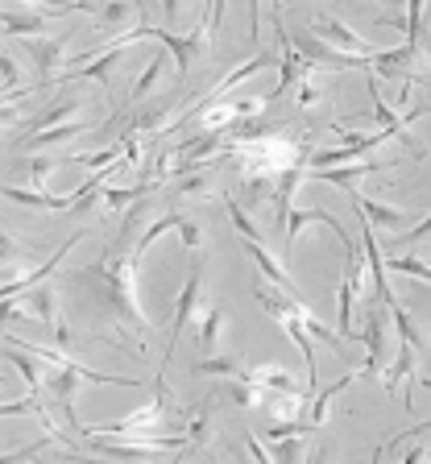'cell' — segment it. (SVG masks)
<instances>
[{
    "label": "cell",
    "mask_w": 431,
    "mask_h": 464,
    "mask_svg": "<svg viewBox=\"0 0 431 464\" xmlns=\"http://www.w3.org/2000/svg\"><path fill=\"white\" fill-rule=\"evenodd\" d=\"M142 232H145L142 208H133V212L125 216V224H121V232H116L113 249H108L96 266H87V270H79L75 278H71L108 319L129 324L137 340L150 336V319H145L142 303H137V270H142V261H137V241H142Z\"/></svg>",
    "instance_id": "1"
},
{
    "label": "cell",
    "mask_w": 431,
    "mask_h": 464,
    "mask_svg": "<svg viewBox=\"0 0 431 464\" xmlns=\"http://www.w3.org/2000/svg\"><path fill=\"white\" fill-rule=\"evenodd\" d=\"M92 448H96L104 460L116 464H150L153 456L162 452H182L187 435H162V440H125V435H92Z\"/></svg>",
    "instance_id": "2"
},
{
    "label": "cell",
    "mask_w": 431,
    "mask_h": 464,
    "mask_svg": "<svg viewBox=\"0 0 431 464\" xmlns=\"http://www.w3.org/2000/svg\"><path fill=\"white\" fill-rule=\"evenodd\" d=\"M311 29H316L319 42H328V46L340 50V54H348V58H374L369 42H365L353 25H345L336 13H316V17H311Z\"/></svg>",
    "instance_id": "3"
},
{
    "label": "cell",
    "mask_w": 431,
    "mask_h": 464,
    "mask_svg": "<svg viewBox=\"0 0 431 464\" xmlns=\"http://www.w3.org/2000/svg\"><path fill=\"white\" fill-rule=\"evenodd\" d=\"M200 290H203V261L195 257V266H191V274H187V282H182V290H179V299H174V319H171V340H166V357H162V365L171 361V353H174V340L182 336V328L191 324V315H195V307H200Z\"/></svg>",
    "instance_id": "4"
},
{
    "label": "cell",
    "mask_w": 431,
    "mask_h": 464,
    "mask_svg": "<svg viewBox=\"0 0 431 464\" xmlns=\"http://www.w3.org/2000/svg\"><path fill=\"white\" fill-rule=\"evenodd\" d=\"M25 54L34 58V67L42 75V87H50L58 79V67H67V34H54V38H25L21 42Z\"/></svg>",
    "instance_id": "5"
},
{
    "label": "cell",
    "mask_w": 431,
    "mask_h": 464,
    "mask_svg": "<svg viewBox=\"0 0 431 464\" xmlns=\"http://www.w3.org/2000/svg\"><path fill=\"white\" fill-rule=\"evenodd\" d=\"M423 54V42L419 46H411V42H403V46L394 50H374V58H369V71L382 79H403V83H411L415 75V58Z\"/></svg>",
    "instance_id": "6"
},
{
    "label": "cell",
    "mask_w": 431,
    "mask_h": 464,
    "mask_svg": "<svg viewBox=\"0 0 431 464\" xmlns=\"http://www.w3.org/2000/svg\"><path fill=\"white\" fill-rule=\"evenodd\" d=\"M307 224H328V228H332L336 237H340L345 253H348V249H357V241L348 237L345 228H340V220H336L332 212H319V208H311V212H307V208H295V212H290V224H287V257H290V249H295V241H299V232H303Z\"/></svg>",
    "instance_id": "7"
},
{
    "label": "cell",
    "mask_w": 431,
    "mask_h": 464,
    "mask_svg": "<svg viewBox=\"0 0 431 464\" xmlns=\"http://www.w3.org/2000/svg\"><path fill=\"white\" fill-rule=\"evenodd\" d=\"M5 199L17 203V208H34V212H75L79 208V191L42 195V191H25V187H5Z\"/></svg>",
    "instance_id": "8"
},
{
    "label": "cell",
    "mask_w": 431,
    "mask_h": 464,
    "mask_svg": "<svg viewBox=\"0 0 431 464\" xmlns=\"http://www.w3.org/2000/svg\"><path fill=\"white\" fill-rule=\"evenodd\" d=\"M79 237H83V232H71L67 241H63V245H58V249H54V257H50L46 266H38V270L21 274L17 282H5V299L13 303V299H21V295H29V290H34V286H42V282H46L50 274H54V266H58V261H63V257H67V253H71V245H75Z\"/></svg>",
    "instance_id": "9"
},
{
    "label": "cell",
    "mask_w": 431,
    "mask_h": 464,
    "mask_svg": "<svg viewBox=\"0 0 431 464\" xmlns=\"http://www.w3.org/2000/svg\"><path fill=\"white\" fill-rule=\"evenodd\" d=\"M245 253H250V261H253V266H258V274H261V278H266V282H274V286H279V290H287L290 299H299V303H303V295H299L295 278H290V274L282 270L279 261H274V253H269L266 245H261V241H245Z\"/></svg>",
    "instance_id": "10"
},
{
    "label": "cell",
    "mask_w": 431,
    "mask_h": 464,
    "mask_svg": "<svg viewBox=\"0 0 431 464\" xmlns=\"http://www.w3.org/2000/svg\"><path fill=\"white\" fill-rule=\"evenodd\" d=\"M253 299H258L261 307L269 311V315L279 319V324H282V319H290V315H303V311H307V303L290 299L287 290H279V286H274V282H266V278H261V274H258V278H253Z\"/></svg>",
    "instance_id": "11"
},
{
    "label": "cell",
    "mask_w": 431,
    "mask_h": 464,
    "mask_svg": "<svg viewBox=\"0 0 431 464\" xmlns=\"http://www.w3.org/2000/svg\"><path fill=\"white\" fill-rule=\"evenodd\" d=\"M357 340L369 348L361 377H377L382 373V348H386V315L382 311H369V315H365V332H357Z\"/></svg>",
    "instance_id": "12"
},
{
    "label": "cell",
    "mask_w": 431,
    "mask_h": 464,
    "mask_svg": "<svg viewBox=\"0 0 431 464\" xmlns=\"http://www.w3.org/2000/svg\"><path fill=\"white\" fill-rule=\"evenodd\" d=\"M348 203L357 208V216H365V220L374 224V232L377 228H403V224H407L403 208H390V203L369 199V195H361V191H348Z\"/></svg>",
    "instance_id": "13"
},
{
    "label": "cell",
    "mask_w": 431,
    "mask_h": 464,
    "mask_svg": "<svg viewBox=\"0 0 431 464\" xmlns=\"http://www.w3.org/2000/svg\"><path fill=\"white\" fill-rule=\"evenodd\" d=\"M5 357H9V365L17 369L21 377H25V386H29V398H38V402H42V390H46V382H50V369L42 365L38 357H29L25 348L9 344V340H5Z\"/></svg>",
    "instance_id": "14"
},
{
    "label": "cell",
    "mask_w": 431,
    "mask_h": 464,
    "mask_svg": "<svg viewBox=\"0 0 431 464\" xmlns=\"http://www.w3.org/2000/svg\"><path fill=\"white\" fill-rule=\"evenodd\" d=\"M58 13H71V9H5V34L25 42L29 34H42L46 21L58 17Z\"/></svg>",
    "instance_id": "15"
},
{
    "label": "cell",
    "mask_w": 431,
    "mask_h": 464,
    "mask_svg": "<svg viewBox=\"0 0 431 464\" xmlns=\"http://www.w3.org/2000/svg\"><path fill=\"white\" fill-rule=\"evenodd\" d=\"M411 377H415V348L403 344L398 348V357H394V365L382 373V390L386 394H407V406H411V398H415Z\"/></svg>",
    "instance_id": "16"
},
{
    "label": "cell",
    "mask_w": 431,
    "mask_h": 464,
    "mask_svg": "<svg viewBox=\"0 0 431 464\" xmlns=\"http://www.w3.org/2000/svg\"><path fill=\"white\" fill-rule=\"evenodd\" d=\"M307 315H311V311L282 319V328H287V336L295 340V348L303 353V361H307V382H311V390H316V369H319V361H316V340H311V328H307Z\"/></svg>",
    "instance_id": "17"
},
{
    "label": "cell",
    "mask_w": 431,
    "mask_h": 464,
    "mask_svg": "<svg viewBox=\"0 0 431 464\" xmlns=\"http://www.w3.org/2000/svg\"><path fill=\"white\" fill-rule=\"evenodd\" d=\"M245 382H253L258 390H266V394H299V386H295V377L287 373V369H279V365H261V369H245Z\"/></svg>",
    "instance_id": "18"
},
{
    "label": "cell",
    "mask_w": 431,
    "mask_h": 464,
    "mask_svg": "<svg viewBox=\"0 0 431 464\" xmlns=\"http://www.w3.org/2000/svg\"><path fill=\"white\" fill-rule=\"evenodd\" d=\"M377 170H382V166L365 158V162H357V166H336V170H311V179H316V183L345 187V191H357V183H361L365 174H377Z\"/></svg>",
    "instance_id": "19"
},
{
    "label": "cell",
    "mask_w": 431,
    "mask_h": 464,
    "mask_svg": "<svg viewBox=\"0 0 431 464\" xmlns=\"http://www.w3.org/2000/svg\"><path fill=\"white\" fill-rule=\"evenodd\" d=\"M29 307V319H38V324H46V328H54L58 324V295L54 286H34L29 295H21Z\"/></svg>",
    "instance_id": "20"
},
{
    "label": "cell",
    "mask_w": 431,
    "mask_h": 464,
    "mask_svg": "<svg viewBox=\"0 0 431 464\" xmlns=\"http://www.w3.org/2000/svg\"><path fill=\"white\" fill-rule=\"evenodd\" d=\"M274 187H279V174H240V195L245 199L237 203H250V212H258L266 199H274Z\"/></svg>",
    "instance_id": "21"
},
{
    "label": "cell",
    "mask_w": 431,
    "mask_h": 464,
    "mask_svg": "<svg viewBox=\"0 0 431 464\" xmlns=\"http://www.w3.org/2000/svg\"><path fill=\"white\" fill-rule=\"evenodd\" d=\"M182 435L187 444H208L211 435V402H191L182 411Z\"/></svg>",
    "instance_id": "22"
},
{
    "label": "cell",
    "mask_w": 431,
    "mask_h": 464,
    "mask_svg": "<svg viewBox=\"0 0 431 464\" xmlns=\"http://www.w3.org/2000/svg\"><path fill=\"white\" fill-rule=\"evenodd\" d=\"M153 38L162 42V50L174 58V71H179V79L191 71V63H195V54H191V42H187V34H171V29H162V25H153Z\"/></svg>",
    "instance_id": "23"
},
{
    "label": "cell",
    "mask_w": 431,
    "mask_h": 464,
    "mask_svg": "<svg viewBox=\"0 0 431 464\" xmlns=\"http://www.w3.org/2000/svg\"><path fill=\"white\" fill-rule=\"evenodd\" d=\"M75 108H79V100H58L54 108H46V112H38L34 121L25 125V133H38V129H58V125H71V116H75Z\"/></svg>",
    "instance_id": "24"
},
{
    "label": "cell",
    "mask_w": 431,
    "mask_h": 464,
    "mask_svg": "<svg viewBox=\"0 0 431 464\" xmlns=\"http://www.w3.org/2000/svg\"><path fill=\"white\" fill-rule=\"evenodd\" d=\"M353 377H361V373H348V377H340V382H332V386H328V390H319V394H316V402H311V411H307V419H303V423L311 427V431H316V427H324V419H328V406H332V398L340 394V390H348V382H353Z\"/></svg>",
    "instance_id": "25"
},
{
    "label": "cell",
    "mask_w": 431,
    "mask_h": 464,
    "mask_svg": "<svg viewBox=\"0 0 431 464\" xmlns=\"http://www.w3.org/2000/svg\"><path fill=\"white\" fill-rule=\"evenodd\" d=\"M171 112H174V100H158L153 108H145V112L137 116L129 133H137V137H142V133H150V137H153V133H162L166 121H171Z\"/></svg>",
    "instance_id": "26"
},
{
    "label": "cell",
    "mask_w": 431,
    "mask_h": 464,
    "mask_svg": "<svg viewBox=\"0 0 431 464\" xmlns=\"http://www.w3.org/2000/svg\"><path fill=\"white\" fill-rule=\"evenodd\" d=\"M357 295H361V290H353L348 282H340V290H336V336L357 340V332H353V299Z\"/></svg>",
    "instance_id": "27"
},
{
    "label": "cell",
    "mask_w": 431,
    "mask_h": 464,
    "mask_svg": "<svg viewBox=\"0 0 431 464\" xmlns=\"http://www.w3.org/2000/svg\"><path fill=\"white\" fill-rule=\"evenodd\" d=\"M269 411L274 423H299V411H303V394H266L261 402Z\"/></svg>",
    "instance_id": "28"
},
{
    "label": "cell",
    "mask_w": 431,
    "mask_h": 464,
    "mask_svg": "<svg viewBox=\"0 0 431 464\" xmlns=\"http://www.w3.org/2000/svg\"><path fill=\"white\" fill-rule=\"evenodd\" d=\"M79 133H87V125L71 121V125L50 129V133H34V137H25V141H21V150H50V145H63V141H71V137H79Z\"/></svg>",
    "instance_id": "29"
},
{
    "label": "cell",
    "mask_w": 431,
    "mask_h": 464,
    "mask_svg": "<svg viewBox=\"0 0 431 464\" xmlns=\"http://www.w3.org/2000/svg\"><path fill=\"white\" fill-rule=\"evenodd\" d=\"M220 328H224V307L220 303H216V307H208L200 315V332H195V336H200V348H216V340H220Z\"/></svg>",
    "instance_id": "30"
},
{
    "label": "cell",
    "mask_w": 431,
    "mask_h": 464,
    "mask_svg": "<svg viewBox=\"0 0 431 464\" xmlns=\"http://www.w3.org/2000/svg\"><path fill=\"white\" fill-rule=\"evenodd\" d=\"M390 319H394V328H398V336H403V344H411L415 353H419V348H423V332H419V324L411 319V311H407L403 303H394Z\"/></svg>",
    "instance_id": "31"
},
{
    "label": "cell",
    "mask_w": 431,
    "mask_h": 464,
    "mask_svg": "<svg viewBox=\"0 0 431 464\" xmlns=\"http://www.w3.org/2000/svg\"><path fill=\"white\" fill-rule=\"evenodd\" d=\"M229 398H232V406H240V411H253V406L266 402V390H258L253 382H245V377H232Z\"/></svg>",
    "instance_id": "32"
},
{
    "label": "cell",
    "mask_w": 431,
    "mask_h": 464,
    "mask_svg": "<svg viewBox=\"0 0 431 464\" xmlns=\"http://www.w3.org/2000/svg\"><path fill=\"white\" fill-rule=\"evenodd\" d=\"M162 67H166V50H158V54L145 63V71L137 75V83H133V100H145L153 92V83L162 79Z\"/></svg>",
    "instance_id": "33"
},
{
    "label": "cell",
    "mask_w": 431,
    "mask_h": 464,
    "mask_svg": "<svg viewBox=\"0 0 431 464\" xmlns=\"http://www.w3.org/2000/svg\"><path fill=\"white\" fill-rule=\"evenodd\" d=\"M150 191L145 183H137V187H104V195H100V203H104L108 212H121V208H129L133 199H142V195Z\"/></svg>",
    "instance_id": "34"
},
{
    "label": "cell",
    "mask_w": 431,
    "mask_h": 464,
    "mask_svg": "<svg viewBox=\"0 0 431 464\" xmlns=\"http://www.w3.org/2000/svg\"><path fill=\"white\" fill-rule=\"evenodd\" d=\"M191 369H195L200 377H229V382L245 373V369H240L232 357H208V361H200V365H191Z\"/></svg>",
    "instance_id": "35"
},
{
    "label": "cell",
    "mask_w": 431,
    "mask_h": 464,
    "mask_svg": "<svg viewBox=\"0 0 431 464\" xmlns=\"http://www.w3.org/2000/svg\"><path fill=\"white\" fill-rule=\"evenodd\" d=\"M386 274H407V278H419V282H431V266L419 257H390L386 261Z\"/></svg>",
    "instance_id": "36"
},
{
    "label": "cell",
    "mask_w": 431,
    "mask_h": 464,
    "mask_svg": "<svg viewBox=\"0 0 431 464\" xmlns=\"http://www.w3.org/2000/svg\"><path fill=\"white\" fill-rule=\"evenodd\" d=\"M266 444V440H261ZM269 456H274V464H299L303 460V440H269Z\"/></svg>",
    "instance_id": "37"
},
{
    "label": "cell",
    "mask_w": 431,
    "mask_h": 464,
    "mask_svg": "<svg viewBox=\"0 0 431 464\" xmlns=\"http://www.w3.org/2000/svg\"><path fill=\"white\" fill-rule=\"evenodd\" d=\"M25 170H29V183H34V187H46L50 174L58 170V162H54V158H29Z\"/></svg>",
    "instance_id": "38"
},
{
    "label": "cell",
    "mask_w": 431,
    "mask_h": 464,
    "mask_svg": "<svg viewBox=\"0 0 431 464\" xmlns=\"http://www.w3.org/2000/svg\"><path fill=\"white\" fill-rule=\"evenodd\" d=\"M229 216H232V224H237V232L245 237V241H258V228H253V220L245 216V208H240L237 199H229Z\"/></svg>",
    "instance_id": "39"
},
{
    "label": "cell",
    "mask_w": 431,
    "mask_h": 464,
    "mask_svg": "<svg viewBox=\"0 0 431 464\" xmlns=\"http://www.w3.org/2000/svg\"><path fill=\"white\" fill-rule=\"evenodd\" d=\"M100 17H104L108 25L121 29V25H129V21L137 17V9H133V5H104V9H100Z\"/></svg>",
    "instance_id": "40"
},
{
    "label": "cell",
    "mask_w": 431,
    "mask_h": 464,
    "mask_svg": "<svg viewBox=\"0 0 431 464\" xmlns=\"http://www.w3.org/2000/svg\"><path fill=\"white\" fill-rule=\"evenodd\" d=\"M208 187H211V174L208 170H195V174H187V179H179V191L182 195H208Z\"/></svg>",
    "instance_id": "41"
},
{
    "label": "cell",
    "mask_w": 431,
    "mask_h": 464,
    "mask_svg": "<svg viewBox=\"0 0 431 464\" xmlns=\"http://www.w3.org/2000/svg\"><path fill=\"white\" fill-rule=\"evenodd\" d=\"M179 241H182V249H187V253H200V245H203V228H200L195 220H182Z\"/></svg>",
    "instance_id": "42"
},
{
    "label": "cell",
    "mask_w": 431,
    "mask_h": 464,
    "mask_svg": "<svg viewBox=\"0 0 431 464\" xmlns=\"http://www.w3.org/2000/svg\"><path fill=\"white\" fill-rule=\"evenodd\" d=\"M311 104H319V83H316V75H307L303 83H299V108H311Z\"/></svg>",
    "instance_id": "43"
},
{
    "label": "cell",
    "mask_w": 431,
    "mask_h": 464,
    "mask_svg": "<svg viewBox=\"0 0 431 464\" xmlns=\"http://www.w3.org/2000/svg\"><path fill=\"white\" fill-rule=\"evenodd\" d=\"M0 75H5V96H13V83H17V63L9 54H0Z\"/></svg>",
    "instance_id": "44"
},
{
    "label": "cell",
    "mask_w": 431,
    "mask_h": 464,
    "mask_svg": "<svg viewBox=\"0 0 431 464\" xmlns=\"http://www.w3.org/2000/svg\"><path fill=\"white\" fill-rule=\"evenodd\" d=\"M245 452L253 456V464H274V456L266 452V444H261V440H250V444H245Z\"/></svg>",
    "instance_id": "45"
},
{
    "label": "cell",
    "mask_w": 431,
    "mask_h": 464,
    "mask_svg": "<svg viewBox=\"0 0 431 464\" xmlns=\"http://www.w3.org/2000/svg\"><path fill=\"white\" fill-rule=\"evenodd\" d=\"M427 444H415V448H407V456H403V460H398V464H427Z\"/></svg>",
    "instance_id": "46"
},
{
    "label": "cell",
    "mask_w": 431,
    "mask_h": 464,
    "mask_svg": "<svg viewBox=\"0 0 431 464\" xmlns=\"http://www.w3.org/2000/svg\"><path fill=\"white\" fill-rule=\"evenodd\" d=\"M162 13H166V21H179V5H174V0H166Z\"/></svg>",
    "instance_id": "47"
},
{
    "label": "cell",
    "mask_w": 431,
    "mask_h": 464,
    "mask_svg": "<svg viewBox=\"0 0 431 464\" xmlns=\"http://www.w3.org/2000/svg\"><path fill=\"white\" fill-rule=\"evenodd\" d=\"M386 452H390V448L377 444V448H374V456H369V464H382V460H386Z\"/></svg>",
    "instance_id": "48"
},
{
    "label": "cell",
    "mask_w": 431,
    "mask_h": 464,
    "mask_svg": "<svg viewBox=\"0 0 431 464\" xmlns=\"http://www.w3.org/2000/svg\"><path fill=\"white\" fill-rule=\"evenodd\" d=\"M316 464H328V452H316Z\"/></svg>",
    "instance_id": "49"
},
{
    "label": "cell",
    "mask_w": 431,
    "mask_h": 464,
    "mask_svg": "<svg viewBox=\"0 0 431 464\" xmlns=\"http://www.w3.org/2000/svg\"><path fill=\"white\" fill-rule=\"evenodd\" d=\"M42 464H63V460H42Z\"/></svg>",
    "instance_id": "50"
},
{
    "label": "cell",
    "mask_w": 431,
    "mask_h": 464,
    "mask_svg": "<svg viewBox=\"0 0 431 464\" xmlns=\"http://www.w3.org/2000/svg\"><path fill=\"white\" fill-rule=\"evenodd\" d=\"M83 464H100V460H83Z\"/></svg>",
    "instance_id": "51"
},
{
    "label": "cell",
    "mask_w": 431,
    "mask_h": 464,
    "mask_svg": "<svg viewBox=\"0 0 431 464\" xmlns=\"http://www.w3.org/2000/svg\"><path fill=\"white\" fill-rule=\"evenodd\" d=\"M427 266H431V261H427Z\"/></svg>",
    "instance_id": "52"
}]
</instances>
